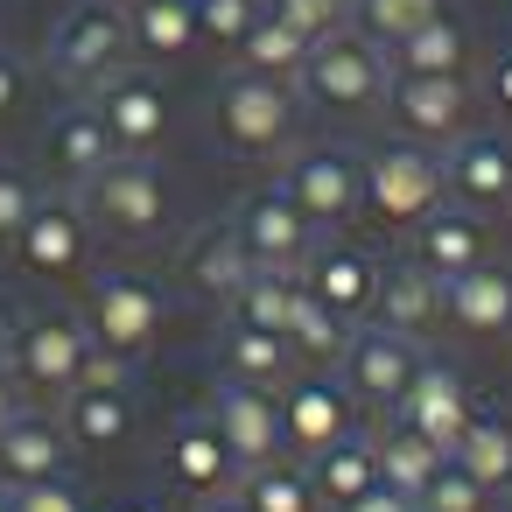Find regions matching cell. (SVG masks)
Returning <instances> with one entry per match:
<instances>
[{"label": "cell", "instance_id": "obj_1", "mask_svg": "<svg viewBox=\"0 0 512 512\" xmlns=\"http://www.w3.org/2000/svg\"><path fill=\"white\" fill-rule=\"evenodd\" d=\"M435 204H449V176H442V148H421L407 134L379 141L358 155V211H372L379 225L414 232Z\"/></svg>", "mask_w": 512, "mask_h": 512}, {"label": "cell", "instance_id": "obj_2", "mask_svg": "<svg viewBox=\"0 0 512 512\" xmlns=\"http://www.w3.org/2000/svg\"><path fill=\"white\" fill-rule=\"evenodd\" d=\"M134 64V36H127V8L120 0H71L50 29V78L78 99H92L106 78H120Z\"/></svg>", "mask_w": 512, "mask_h": 512}, {"label": "cell", "instance_id": "obj_3", "mask_svg": "<svg viewBox=\"0 0 512 512\" xmlns=\"http://www.w3.org/2000/svg\"><path fill=\"white\" fill-rule=\"evenodd\" d=\"M386 85H393V57L365 29H337V36L309 43V64L295 78V92L323 113H379Z\"/></svg>", "mask_w": 512, "mask_h": 512}, {"label": "cell", "instance_id": "obj_4", "mask_svg": "<svg viewBox=\"0 0 512 512\" xmlns=\"http://www.w3.org/2000/svg\"><path fill=\"white\" fill-rule=\"evenodd\" d=\"M211 127L232 155H288L302 127V92L260 71H232L211 92Z\"/></svg>", "mask_w": 512, "mask_h": 512}, {"label": "cell", "instance_id": "obj_5", "mask_svg": "<svg viewBox=\"0 0 512 512\" xmlns=\"http://www.w3.org/2000/svg\"><path fill=\"white\" fill-rule=\"evenodd\" d=\"M78 204H85L92 232L127 239V246L169 232V183H162V169H155L148 155H113V162L78 190Z\"/></svg>", "mask_w": 512, "mask_h": 512}, {"label": "cell", "instance_id": "obj_6", "mask_svg": "<svg viewBox=\"0 0 512 512\" xmlns=\"http://www.w3.org/2000/svg\"><path fill=\"white\" fill-rule=\"evenodd\" d=\"M92 330L85 316H64V309H36V316H15V337H8V372L43 393V400H64L78 379H85V358H92Z\"/></svg>", "mask_w": 512, "mask_h": 512}, {"label": "cell", "instance_id": "obj_7", "mask_svg": "<svg viewBox=\"0 0 512 512\" xmlns=\"http://www.w3.org/2000/svg\"><path fill=\"white\" fill-rule=\"evenodd\" d=\"M162 323H169V302H162V288H155L148 274H120V267H113V274H99L92 295H85V330H92V344L113 351V358H127V365H141V358L155 351Z\"/></svg>", "mask_w": 512, "mask_h": 512}, {"label": "cell", "instance_id": "obj_8", "mask_svg": "<svg viewBox=\"0 0 512 512\" xmlns=\"http://www.w3.org/2000/svg\"><path fill=\"white\" fill-rule=\"evenodd\" d=\"M8 253H15V267L36 274V281H71V274H85V260H92V218H85L78 190H43Z\"/></svg>", "mask_w": 512, "mask_h": 512}, {"label": "cell", "instance_id": "obj_9", "mask_svg": "<svg viewBox=\"0 0 512 512\" xmlns=\"http://www.w3.org/2000/svg\"><path fill=\"white\" fill-rule=\"evenodd\" d=\"M414 365H421V344H414V337H400V330H386V323H351V344H344V358H337V379H344V393H351L358 407L393 414L400 393H407V379H414Z\"/></svg>", "mask_w": 512, "mask_h": 512}, {"label": "cell", "instance_id": "obj_10", "mask_svg": "<svg viewBox=\"0 0 512 512\" xmlns=\"http://www.w3.org/2000/svg\"><path fill=\"white\" fill-rule=\"evenodd\" d=\"M386 113L407 141L421 148H449L456 134H470V113H477V92L470 78H421V71H393L386 85Z\"/></svg>", "mask_w": 512, "mask_h": 512}, {"label": "cell", "instance_id": "obj_11", "mask_svg": "<svg viewBox=\"0 0 512 512\" xmlns=\"http://www.w3.org/2000/svg\"><path fill=\"white\" fill-rule=\"evenodd\" d=\"M232 232H239V246L253 253V267H267V274H302V260L323 246V232L295 211V197L274 183V190H253L239 211H232Z\"/></svg>", "mask_w": 512, "mask_h": 512}, {"label": "cell", "instance_id": "obj_12", "mask_svg": "<svg viewBox=\"0 0 512 512\" xmlns=\"http://www.w3.org/2000/svg\"><path fill=\"white\" fill-rule=\"evenodd\" d=\"M281 190L295 197V211L316 232H337L358 211V155L351 148H288Z\"/></svg>", "mask_w": 512, "mask_h": 512}, {"label": "cell", "instance_id": "obj_13", "mask_svg": "<svg viewBox=\"0 0 512 512\" xmlns=\"http://www.w3.org/2000/svg\"><path fill=\"white\" fill-rule=\"evenodd\" d=\"M211 428L218 442L232 449L239 470H260V463H281L288 442H281V400L267 386H246V379H218L211 393Z\"/></svg>", "mask_w": 512, "mask_h": 512}, {"label": "cell", "instance_id": "obj_14", "mask_svg": "<svg viewBox=\"0 0 512 512\" xmlns=\"http://www.w3.org/2000/svg\"><path fill=\"white\" fill-rule=\"evenodd\" d=\"M358 428V400L344 393V379H288L281 386V442H288V456L295 463H309L316 449H330L337 435H351Z\"/></svg>", "mask_w": 512, "mask_h": 512}, {"label": "cell", "instance_id": "obj_15", "mask_svg": "<svg viewBox=\"0 0 512 512\" xmlns=\"http://www.w3.org/2000/svg\"><path fill=\"white\" fill-rule=\"evenodd\" d=\"M92 106H99V120H106V134H113L120 155H155L169 141V92H162V78H148L134 64L120 78H106L92 92Z\"/></svg>", "mask_w": 512, "mask_h": 512}, {"label": "cell", "instance_id": "obj_16", "mask_svg": "<svg viewBox=\"0 0 512 512\" xmlns=\"http://www.w3.org/2000/svg\"><path fill=\"white\" fill-rule=\"evenodd\" d=\"M470 386H463V372L449 365V358H428L421 351V365H414V379H407V393H400V407H393V421H407L414 435H428L435 449H456V435L470 428Z\"/></svg>", "mask_w": 512, "mask_h": 512}, {"label": "cell", "instance_id": "obj_17", "mask_svg": "<svg viewBox=\"0 0 512 512\" xmlns=\"http://www.w3.org/2000/svg\"><path fill=\"white\" fill-rule=\"evenodd\" d=\"M442 176H449V204L470 211H505L512 204V134L470 127L442 148Z\"/></svg>", "mask_w": 512, "mask_h": 512}, {"label": "cell", "instance_id": "obj_18", "mask_svg": "<svg viewBox=\"0 0 512 512\" xmlns=\"http://www.w3.org/2000/svg\"><path fill=\"white\" fill-rule=\"evenodd\" d=\"M113 155H120V148H113V134H106V120H99L92 99H71V106L50 113V127H43V162H50V176H57L64 190H85Z\"/></svg>", "mask_w": 512, "mask_h": 512}, {"label": "cell", "instance_id": "obj_19", "mask_svg": "<svg viewBox=\"0 0 512 512\" xmlns=\"http://www.w3.org/2000/svg\"><path fill=\"white\" fill-rule=\"evenodd\" d=\"M43 477H71V435L57 414L15 407L0 421V484H43Z\"/></svg>", "mask_w": 512, "mask_h": 512}, {"label": "cell", "instance_id": "obj_20", "mask_svg": "<svg viewBox=\"0 0 512 512\" xmlns=\"http://www.w3.org/2000/svg\"><path fill=\"white\" fill-rule=\"evenodd\" d=\"M414 267H428L435 281H456L470 274L477 260H491V239H484V211L470 204H435L421 225H414Z\"/></svg>", "mask_w": 512, "mask_h": 512}, {"label": "cell", "instance_id": "obj_21", "mask_svg": "<svg viewBox=\"0 0 512 512\" xmlns=\"http://www.w3.org/2000/svg\"><path fill=\"white\" fill-rule=\"evenodd\" d=\"M379 260L365 253V246H337V239H323L309 260H302V288L316 295V302H330L337 316H372V302H379Z\"/></svg>", "mask_w": 512, "mask_h": 512}, {"label": "cell", "instance_id": "obj_22", "mask_svg": "<svg viewBox=\"0 0 512 512\" xmlns=\"http://www.w3.org/2000/svg\"><path fill=\"white\" fill-rule=\"evenodd\" d=\"M57 421L71 435V449L85 456H106L134 435V386H113V379H85L57 400Z\"/></svg>", "mask_w": 512, "mask_h": 512}, {"label": "cell", "instance_id": "obj_23", "mask_svg": "<svg viewBox=\"0 0 512 512\" xmlns=\"http://www.w3.org/2000/svg\"><path fill=\"white\" fill-rule=\"evenodd\" d=\"M372 323H386V330H400V337H428L435 323H449V281H435L428 267H414V260H393L386 274H379V302H372Z\"/></svg>", "mask_w": 512, "mask_h": 512}, {"label": "cell", "instance_id": "obj_24", "mask_svg": "<svg viewBox=\"0 0 512 512\" xmlns=\"http://www.w3.org/2000/svg\"><path fill=\"white\" fill-rule=\"evenodd\" d=\"M302 470H309V491H316V505L344 512L351 498H365V491L379 484V435L358 421L351 435H337L330 449H316Z\"/></svg>", "mask_w": 512, "mask_h": 512}, {"label": "cell", "instance_id": "obj_25", "mask_svg": "<svg viewBox=\"0 0 512 512\" xmlns=\"http://www.w3.org/2000/svg\"><path fill=\"white\" fill-rule=\"evenodd\" d=\"M169 470H176V484L197 491V498H225V491H239V463H232V449L218 442L211 414H190V421L169 428Z\"/></svg>", "mask_w": 512, "mask_h": 512}, {"label": "cell", "instance_id": "obj_26", "mask_svg": "<svg viewBox=\"0 0 512 512\" xmlns=\"http://www.w3.org/2000/svg\"><path fill=\"white\" fill-rule=\"evenodd\" d=\"M253 274H260V267H253V253L239 246L232 218H225V225H204V232L190 239V253H183V281H190L204 302H218V309H232V295H239Z\"/></svg>", "mask_w": 512, "mask_h": 512}, {"label": "cell", "instance_id": "obj_27", "mask_svg": "<svg viewBox=\"0 0 512 512\" xmlns=\"http://www.w3.org/2000/svg\"><path fill=\"white\" fill-rule=\"evenodd\" d=\"M449 323L463 337H505L512 330V267L477 260L470 274H456L449 281Z\"/></svg>", "mask_w": 512, "mask_h": 512}, {"label": "cell", "instance_id": "obj_28", "mask_svg": "<svg viewBox=\"0 0 512 512\" xmlns=\"http://www.w3.org/2000/svg\"><path fill=\"white\" fill-rule=\"evenodd\" d=\"M141 64H176L197 50V0H120Z\"/></svg>", "mask_w": 512, "mask_h": 512}, {"label": "cell", "instance_id": "obj_29", "mask_svg": "<svg viewBox=\"0 0 512 512\" xmlns=\"http://www.w3.org/2000/svg\"><path fill=\"white\" fill-rule=\"evenodd\" d=\"M218 365H225V379L267 386V393L295 379V351H288V337H281V330L232 323V316H225V330H218Z\"/></svg>", "mask_w": 512, "mask_h": 512}, {"label": "cell", "instance_id": "obj_30", "mask_svg": "<svg viewBox=\"0 0 512 512\" xmlns=\"http://www.w3.org/2000/svg\"><path fill=\"white\" fill-rule=\"evenodd\" d=\"M386 57H393V71H421V78H470L477 43H470V29H463L456 15H435V22H421L414 36H400Z\"/></svg>", "mask_w": 512, "mask_h": 512}, {"label": "cell", "instance_id": "obj_31", "mask_svg": "<svg viewBox=\"0 0 512 512\" xmlns=\"http://www.w3.org/2000/svg\"><path fill=\"white\" fill-rule=\"evenodd\" d=\"M232 64L239 71H260V78H281V85H295L302 78V64H309V36H295L281 15H253V29L239 36V50H232Z\"/></svg>", "mask_w": 512, "mask_h": 512}, {"label": "cell", "instance_id": "obj_32", "mask_svg": "<svg viewBox=\"0 0 512 512\" xmlns=\"http://www.w3.org/2000/svg\"><path fill=\"white\" fill-rule=\"evenodd\" d=\"M449 463V449H435L428 435H414L407 421H386L379 428V484H393V491H407L414 505H421V491L435 484V470Z\"/></svg>", "mask_w": 512, "mask_h": 512}, {"label": "cell", "instance_id": "obj_33", "mask_svg": "<svg viewBox=\"0 0 512 512\" xmlns=\"http://www.w3.org/2000/svg\"><path fill=\"white\" fill-rule=\"evenodd\" d=\"M288 351H295V365H337L344 358V344H351V316H337L330 302H316L309 288L295 295V309H288Z\"/></svg>", "mask_w": 512, "mask_h": 512}, {"label": "cell", "instance_id": "obj_34", "mask_svg": "<svg viewBox=\"0 0 512 512\" xmlns=\"http://www.w3.org/2000/svg\"><path fill=\"white\" fill-rule=\"evenodd\" d=\"M449 463H463L484 491H498V484L512 477V421H498V414H470V428L456 435Z\"/></svg>", "mask_w": 512, "mask_h": 512}, {"label": "cell", "instance_id": "obj_35", "mask_svg": "<svg viewBox=\"0 0 512 512\" xmlns=\"http://www.w3.org/2000/svg\"><path fill=\"white\" fill-rule=\"evenodd\" d=\"M239 505L246 512H316V491H309V470L281 456V463L239 470Z\"/></svg>", "mask_w": 512, "mask_h": 512}, {"label": "cell", "instance_id": "obj_36", "mask_svg": "<svg viewBox=\"0 0 512 512\" xmlns=\"http://www.w3.org/2000/svg\"><path fill=\"white\" fill-rule=\"evenodd\" d=\"M295 295H302V274H253L239 295H232V323H253V330H288V309H295Z\"/></svg>", "mask_w": 512, "mask_h": 512}, {"label": "cell", "instance_id": "obj_37", "mask_svg": "<svg viewBox=\"0 0 512 512\" xmlns=\"http://www.w3.org/2000/svg\"><path fill=\"white\" fill-rule=\"evenodd\" d=\"M435 15H449V0H351V29H365L379 50H393L400 36H414Z\"/></svg>", "mask_w": 512, "mask_h": 512}, {"label": "cell", "instance_id": "obj_38", "mask_svg": "<svg viewBox=\"0 0 512 512\" xmlns=\"http://www.w3.org/2000/svg\"><path fill=\"white\" fill-rule=\"evenodd\" d=\"M267 15H281L295 36H309V43H323V36H337V29H351V0H260Z\"/></svg>", "mask_w": 512, "mask_h": 512}, {"label": "cell", "instance_id": "obj_39", "mask_svg": "<svg viewBox=\"0 0 512 512\" xmlns=\"http://www.w3.org/2000/svg\"><path fill=\"white\" fill-rule=\"evenodd\" d=\"M253 15H260V0H197V43H211V50H239V36L253 29Z\"/></svg>", "mask_w": 512, "mask_h": 512}, {"label": "cell", "instance_id": "obj_40", "mask_svg": "<svg viewBox=\"0 0 512 512\" xmlns=\"http://www.w3.org/2000/svg\"><path fill=\"white\" fill-rule=\"evenodd\" d=\"M421 512H491V491H484L463 463H442L435 484L421 491Z\"/></svg>", "mask_w": 512, "mask_h": 512}, {"label": "cell", "instance_id": "obj_41", "mask_svg": "<svg viewBox=\"0 0 512 512\" xmlns=\"http://www.w3.org/2000/svg\"><path fill=\"white\" fill-rule=\"evenodd\" d=\"M36 197H43V183H36L29 169H15V162H0V246H15V232L29 225Z\"/></svg>", "mask_w": 512, "mask_h": 512}, {"label": "cell", "instance_id": "obj_42", "mask_svg": "<svg viewBox=\"0 0 512 512\" xmlns=\"http://www.w3.org/2000/svg\"><path fill=\"white\" fill-rule=\"evenodd\" d=\"M15 512H92V505L78 498L71 477H43V484H22L15 491Z\"/></svg>", "mask_w": 512, "mask_h": 512}, {"label": "cell", "instance_id": "obj_43", "mask_svg": "<svg viewBox=\"0 0 512 512\" xmlns=\"http://www.w3.org/2000/svg\"><path fill=\"white\" fill-rule=\"evenodd\" d=\"M22 99H29V64L15 50H0V120H8Z\"/></svg>", "mask_w": 512, "mask_h": 512}, {"label": "cell", "instance_id": "obj_44", "mask_svg": "<svg viewBox=\"0 0 512 512\" xmlns=\"http://www.w3.org/2000/svg\"><path fill=\"white\" fill-rule=\"evenodd\" d=\"M484 99L512 120V50H505V57H491V71H484Z\"/></svg>", "mask_w": 512, "mask_h": 512}, {"label": "cell", "instance_id": "obj_45", "mask_svg": "<svg viewBox=\"0 0 512 512\" xmlns=\"http://www.w3.org/2000/svg\"><path fill=\"white\" fill-rule=\"evenodd\" d=\"M344 512H414V498L407 491H393V484H372L365 498H351Z\"/></svg>", "mask_w": 512, "mask_h": 512}, {"label": "cell", "instance_id": "obj_46", "mask_svg": "<svg viewBox=\"0 0 512 512\" xmlns=\"http://www.w3.org/2000/svg\"><path fill=\"white\" fill-rule=\"evenodd\" d=\"M15 407H22V400H15V379H8V365H0V421H8Z\"/></svg>", "mask_w": 512, "mask_h": 512}, {"label": "cell", "instance_id": "obj_47", "mask_svg": "<svg viewBox=\"0 0 512 512\" xmlns=\"http://www.w3.org/2000/svg\"><path fill=\"white\" fill-rule=\"evenodd\" d=\"M197 512H246V505H239V491H225V498H204Z\"/></svg>", "mask_w": 512, "mask_h": 512}, {"label": "cell", "instance_id": "obj_48", "mask_svg": "<svg viewBox=\"0 0 512 512\" xmlns=\"http://www.w3.org/2000/svg\"><path fill=\"white\" fill-rule=\"evenodd\" d=\"M106 512H155V505H141V498H120V505H106Z\"/></svg>", "mask_w": 512, "mask_h": 512}, {"label": "cell", "instance_id": "obj_49", "mask_svg": "<svg viewBox=\"0 0 512 512\" xmlns=\"http://www.w3.org/2000/svg\"><path fill=\"white\" fill-rule=\"evenodd\" d=\"M491 498H498V505H505V512H512V477H505V484H498V491H491Z\"/></svg>", "mask_w": 512, "mask_h": 512}, {"label": "cell", "instance_id": "obj_50", "mask_svg": "<svg viewBox=\"0 0 512 512\" xmlns=\"http://www.w3.org/2000/svg\"><path fill=\"white\" fill-rule=\"evenodd\" d=\"M0 512H15V484H0Z\"/></svg>", "mask_w": 512, "mask_h": 512}, {"label": "cell", "instance_id": "obj_51", "mask_svg": "<svg viewBox=\"0 0 512 512\" xmlns=\"http://www.w3.org/2000/svg\"><path fill=\"white\" fill-rule=\"evenodd\" d=\"M414 512H421V505H414Z\"/></svg>", "mask_w": 512, "mask_h": 512}]
</instances>
